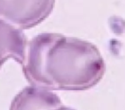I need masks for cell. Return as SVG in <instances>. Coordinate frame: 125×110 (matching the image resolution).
I'll list each match as a JSON object with an SVG mask.
<instances>
[{"label": "cell", "mask_w": 125, "mask_h": 110, "mask_svg": "<svg viewBox=\"0 0 125 110\" xmlns=\"http://www.w3.org/2000/svg\"><path fill=\"white\" fill-rule=\"evenodd\" d=\"M56 0H0V19L21 29H29L45 21Z\"/></svg>", "instance_id": "cell-2"}, {"label": "cell", "mask_w": 125, "mask_h": 110, "mask_svg": "<svg viewBox=\"0 0 125 110\" xmlns=\"http://www.w3.org/2000/svg\"><path fill=\"white\" fill-rule=\"evenodd\" d=\"M28 43L22 29L0 19V70L10 59L21 65L26 56Z\"/></svg>", "instance_id": "cell-3"}, {"label": "cell", "mask_w": 125, "mask_h": 110, "mask_svg": "<svg viewBox=\"0 0 125 110\" xmlns=\"http://www.w3.org/2000/svg\"><path fill=\"white\" fill-rule=\"evenodd\" d=\"M21 66L31 85L49 90H87L105 72L95 45L56 33L40 34L28 41Z\"/></svg>", "instance_id": "cell-1"}, {"label": "cell", "mask_w": 125, "mask_h": 110, "mask_svg": "<svg viewBox=\"0 0 125 110\" xmlns=\"http://www.w3.org/2000/svg\"><path fill=\"white\" fill-rule=\"evenodd\" d=\"M52 110H75V109H74V108H69V107L61 106V107H59V108H54V109H52Z\"/></svg>", "instance_id": "cell-5"}, {"label": "cell", "mask_w": 125, "mask_h": 110, "mask_svg": "<svg viewBox=\"0 0 125 110\" xmlns=\"http://www.w3.org/2000/svg\"><path fill=\"white\" fill-rule=\"evenodd\" d=\"M62 106L55 93L44 88L30 85L14 97L10 110H52Z\"/></svg>", "instance_id": "cell-4"}]
</instances>
